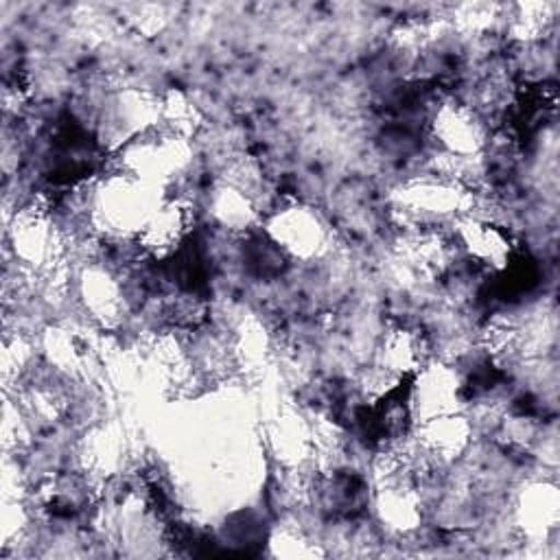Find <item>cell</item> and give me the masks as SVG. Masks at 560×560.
I'll return each mask as SVG.
<instances>
[{
  "label": "cell",
  "instance_id": "1",
  "mask_svg": "<svg viewBox=\"0 0 560 560\" xmlns=\"http://www.w3.org/2000/svg\"><path fill=\"white\" fill-rule=\"evenodd\" d=\"M269 238L289 256L308 260L326 252L328 230L315 210L304 206H287L271 212L267 221Z\"/></svg>",
  "mask_w": 560,
  "mask_h": 560
},
{
  "label": "cell",
  "instance_id": "2",
  "mask_svg": "<svg viewBox=\"0 0 560 560\" xmlns=\"http://www.w3.org/2000/svg\"><path fill=\"white\" fill-rule=\"evenodd\" d=\"M521 527L529 534H547L558 523V494L553 486L536 483L527 488L516 505Z\"/></svg>",
  "mask_w": 560,
  "mask_h": 560
}]
</instances>
